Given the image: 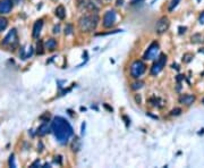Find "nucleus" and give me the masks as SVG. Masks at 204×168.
<instances>
[{"label":"nucleus","instance_id":"obj_35","mask_svg":"<svg viewBox=\"0 0 204 168\" xmlns=\"http://www.w3.org/2000/svg\"><path fill=\"white\" fill-rule=\"evenodd\" d=\"M203 75H204V73H203Z\"/></svg>","mask_w":204,"mask_h":168},{"label":"nucleus","instance_id":"obj_8","mask_svg":"<svg viewBox=\"0 0 204 168\" xmlns=\"http://www.w3.org/2000/svg\"><path fill=\"white\" fill-rule=\"evenodd\" d=\"M117 19V14L115 10H108L103 16V26L105 29H111Z\"/></svg>","mask_w":204,"mask_h":168},{"label":"nucleus","instance_id":"obj_21","mask_svg":"<svg viewBox=\"0 0 204 168\" xmlns=\"http://www.w3.org/2000/svg\"><path fill=\"white\" fill-rule=\"evenodd\" d=\"M73 32H74V27H73V25L67 24L66 27H65V34L66 35H70V34H73Z\"/></svg>","mask_w":204,"mask_h":168},{"label":"nucleus","instance_id":"obj_18","mask_svg":"<svg viewBox=\"0 0 204 168\" xmlns=\"http://www.w3.org/2000/svg\"><path fill=\"white\" fill-rule=\"evenodd\" d=\"M7 26H8V19L5 17H0V33L6 30Z\"/></svg>","mask_w":204,"mask_h":168},{"label":"nucleus","instance_id":"obj_25","mask_svg":"<svg viewBox=\"0 0 204 168\" xmlns=\"http://www.w3.org/2000/svg\"><path fill=\"white\" fill-rule=\"evenodd\" d=\"M9 166L10 167H16V164H15V157H14V155H12L10 157H9Z\"/></svg>","mask_w":204,"mask_h":168},{"label":"nucleus","instance_id":"obj_1","mask_svg":"<svg viewBox=\"0 0 204 168\" xmlns=\"http://www.w3.org/2000/svg\"><path fill=\"white\" fill-rule=\"evenodd\" d=\"M51 132L53 133L57 141L61 144H66L69 141V139L73 136L74 131L69 124V122L65 119L64 117L57 116L51 122Z\"/></svg>","mask_w":204,"mask_h":168},{"label":"nucleus","instance_id":"obj_16","mask_svg":"<svg viewBox=\"0 0 204 168\" xmlns=\"http://www.w3.org/2000/svg\"><path fill=\"white\" fill-rule=\"evenodd\" d=\"M36 53L38 55H43L44 53V43L41 40H39L36 43Z\"/></svg>","mask_w":204,"mask_h":168},{"label":"nucleus","instance_id":"obj_13","mask_svg":"<svg viewBox=\"0 0 204 168\" xmlns=\"http://www.w3.org/2000/svg\"><path fill=\"white\" fill-rule=\"evenodd\" d=\"M55 15H56L57 17L59 18V19H65L66 17V9L64 6H58L55 10Z\"/></svg>","mask_w":204,"mask_h":168},{"label":"nucleus","instance_id":"obj_27","mask_svg":"<svg viewBox=\"0 0 204 168\" xmlns=\"http://www.w3.org/2000/svg\"><path fill=\"white\" fill-rule=\"evenodd\" d=\"M59 32H60V26L56 25L55 27H53V33H55V34H58Z\"/></svg>","mask_w":204,"mask_h":168},{"label":"nucleus","instance_id":"obj_20","mask_svg":"<svg viewBox=\"0 0 204 168\" xmlns=\"http://www.w3.org/2000/svg\"><path fill=\"white\" fill-rule=\"evenodd\" d=\"M179 2H180V0H171L169 4V7H168V10H169V12H172V10L178 6Z\"/></svg>","mask_w":204,"mask_h":168},{"label":"nucleus","instance_id":"obj_14","mask_svg":"<svg viewBox=\"0 0 204 168\" xmlns=\"http://www.w3.org/2000/svg\"><path fill=\"white\" fill-rule=\"evenodd\" d=\"M57 48V41L55 39H48L44 42V49H48L50 51L55 50Z\"/></svg>","mask_w":204,"mask_h":168},{"label":"nucleus","instance_id":"obj_11","mask_svg":"<svg viewBox=\"0 0 204 168\" xmlns=\"http://www.w3.org/2000/svg\"><path fill=\"white\" fill-rule=\"evenodd\" d=\"M194 101H195V97L192 94H182L179 98V102L185 106H191L194 104Z\"/></svg>","mask_w":204,"mask_h":168},{"label":"nucleus","instance_id":"obj_23","mask_svg":"<svg viewBox=\"0 0 204 168\" xmlns=\"http://www.w3.org/2000/svg\"><path fill=\"white\" fill-rule=\"evenodd\" d=\"M180 114H182V109H180V108H175V109H172V110L170 111V115H171V116H178Z\"/></svg>","mask_w":204,"mask_h":168},{"label":"nucleus","instance_id":"obj_5","mask_svg":"<svg viewBox=\"0 0 204 168\" xmlns=\"http://www.w3.org/2000/svg\"><path fill=\"white\" fill-rule=\"evenodd\" d=\"M166 63H167V56L165 53H161L159 58L156 59V61H154V64L151 67V75L156 76L163 69V67L166 66Z\"/></svg>","mask_w":204,"mask_h":168},{"label":"nucleus","instance_id":"obj_7","mask_svg":"<svg viewBox=\"0 0 204 168\" xmlns=\"http://www.w3.org/2000/svg\"><path fill=\"white\" fill-rule=\"evenodd\" d=\"M169 26H170V22L169 18L167 16H162V17L156 22V32L158 34H163L165 32L169 30Z\"/></svg>","mask_w":204,"mask_h":168},{"label":"nucleus","instance_id":"obj_31","mask_svg":"<svg viewBox=\"0 0 204 168\" xmlns=\"http://www.w3.org/2000/svg\"><path fill=\"white\" fill-rule=\"evenodd\" d=\"M136 101H137L139 104H141V98H139V97H137V95H136Z\"/></svg>","mask_w":204,"mask_h":168},{"label":"nucleus","instance_id":"obj_17","mask_svg":"<svg viewBox=\"0 0 204 168\" xmlns=\"http://www.w3.org/2000/svg\"><path fill=\"white\" fill-rule=\"evenodd\" d=\"M72 149L73 151H76L77 152L79 149H81V140L78 138H75L74 141H73V144H72Z\"/></svg>","mask_w":204,"mask_h":168},{"label":"nucleus","instance_id":"obj_29","mask_svg":"<svg viewBox=\"0 0 204 168\" xmlns=\"http://www.w3.org/2000/svg\"><path fill=\"white\" fill-rule=\"evenodd\" d=\"M36 166H40V160H36V161H34L33 164L31 165V167L32 168H35Z\"/></svg>","mask_w":204,"mask_h":168},{"label":"nucleus","instance_id":"obj_12","mask_svg":"<svg viewBox=\"0 0 204 168\" xmlns=\"http://www.w3.org/2000/svg\"><path fill=\"white\" fill-rule=\"evenodd\" d=\"M51 131V127L48 125V124H42L41 126H39V129L36 131V134L39 135V136H44V135H47Z\"/></svg>","mask_w":204,"mask_h":168},{"label":"nucleus","instance_id":"obj_10","mask_svg":"<svg viewBox=\"0 0 204 168\" xmlns=\"http://www.w3.org/2000/svg\"><path fill=\"white\" fill-rule=\"evenodd\" d=\"M42 27H43V21L42 19H39L34 23V26H33V32H32V35L34 39H39L40 34H41V31H42Z\"/></svg>","mask_w":204,"mask_h":168},{"label":"nucleus","instance_id":"obj_3","mask_svg":"<svg viewBox=\"0 0 204 168\" xmlns=\"http://www.w3.org/2000/svg\"><path fill=\"white\" fill-rule=\"evenodd\" d=\"M146 70V66L142 60H135L130 65V75L134 78H139Z\"/></svg>","mask_w":204,"mask_h":168},{"label":"nucleus","instance_id":"obj_9","mask_svg":"<svg viewBox=\"0 0 204 168\" xmlns=\"http://www.w3.org/2000/svg\"><path fill=\"white\" fill-rule=\"evenodd\" d=\"M13 0H0V15L10 13V10L13 9Z\"/></svg>","mask_w":204,"mask_h":168},{"label":"nucleus","instance_id":"obj_32","mask_svg":"<svg viewBox=\"0 0 204 168\" xmlns=\"http://www.w3.org/2000/svg\"><path fill=\"white\" fill-rule=\"evenodd\" d=\"M199 52H201V53H204V48H201L200 50H199Z\"/></svg>","mask_w":204,"mask_h":168},{"label":"nucleus","instance_id":"obj_22","mask_svg":"<svg viewBox=\"0 0 204 168\" xmlns=\"http://www.w3.org/2000/svg\"><path fill=\"white\" fill-rule=\"evenodd\" d=\"M193 58H194L193 53H185V55L182 56V60H184V63H189Z\"/></svg>","mask_w":204,"mask_h":168},{"label":"nucleus","instance_id":"obj_4","mask_svg":"<svg viewBox=\"0 0 204 168\" xmlns=\"http://www.w3.org/2000/svg\"><path fill=\"white\" fill-rule=\"evenodd\" d=\"M18 43V38H17V31L13 29L8 32V34L5 36V39L2 40V46L5 47H9L10 50H14V48L17 46Z\"/></svg>","mask_w":204,"mask_h":168},{"label":"nucleus","instance_id":"obj_33","mask_svg":"<svg viewBox=\"0 0 204 168\" xmlns=\"http://www.w3.org/2000/svg\"><path fill=\"white\" fill-rule=\"evenodd\" d=\"M202 104L204 105V98H203V99H202Z\"/></svg>","mask_w":204,"mask_h":168},{"label":"nucleus","instance_id":"obj_15","mask_svg":"<svg viewBox=\"0 0 204 168\" xmlns=\"http://www.w3.org/2000/svg\"><path fill=\"white\" fill-rule=\"evenodd\" d=\"M191 41H192V43H194V44L203 43L204 42V35H202L201 33H196V34L192 35Z\"/></svg>","mask_w":204,"mask_h":168},{"label":"nucleus","instance_id":"obj_6","mask_svg":"<svg viewBox=\"0 0 204 168\" xmlns=\"http://www.w3.org/2000/svg\"><path fill=\"white\" fill-rule=\"evenodd\" d=\"M159 51H160L159 44H158L156 42H153L150 44V47L148 48V50L145 51L143 58L145 59V60H153V59H156V57H158Z\"/></svg>","mask_w":204,"mask_h":168},{"label":"nucleus","instance_id":"obj_26","mask_svg":"<svg viewBox=\"0 0 204 168\" xmlns=\"http://www.w3.org/2000/svg\"><path fill=\"white\" fill-rule=\"evenodd\" d=\"M178 30H179V32H178L179 34H182V33H185V32H186L187 29H186V27H185V26H179Z\"/></svg>","mask_w":204,"mask_h":168},{"label":"nucleus","instance_id":"obj_24","mask_svg":"<svg viewBox=\"0 0 204 168\" xmlns=\"http://www.w3.org/2000/svg\"><path fill=\"white\" fill-rule=\"evenodd\" d=\"M150 102H152V106H154V107H161L160 105V99H158V98H152V99L150 100Z\"/></svg>","mask_w":204,"mask_h":168},{"label":"nucleus","instance_id":"obj_2","mask_svg":"<svg viewBox=\"0 0 204 168\" xmlns=\"http://www.w3.org/2000/svg\"><path fill=\"white\" fill-rule=\"evenodd\" d=\"M99 23V16L96 13H91L89 15H84L78 21V29L82 32H92L96 29Z\"/></svg>","mask_w":204,"mask_h":168},{"label":"nucleus","instance_id":"obj_34","mask_svg":"<svg viewBox=\"0 0 204 168\" xmlns=\"http://www.w3.org/2000/svg\"><path fill=\"white\" fill-rule=\"evenodd\" d=\"M200 1H201V0H197V2H200Z\"/></svg>","mask_w":204,"mask_h":168},{"label":"nucleus","instance_id":"obj_19","mask_svg":"<svg viewBox=\"0 0 204 168\" xmlns=\"http://www.w3.org/2000/svg\"><path fill=\"white\" fill-rule=\"evenodd\" d=\"M143 85H144L143 81H137V82H134L133 84H132V90L137 91V90H139V89H142Z\"/></svg>","mask_w":204,"mask_h":168},{"label":"nucleus","instance_id":"obj_28","mask_svg":"<svg viewBox=\"0 0 204 168\" xmlns=\"http://www.w3.org/2000/svg\"><path fill=\"white\" fill-rule=\"evenodd\" d=\"M199 22H200V24H204V12L201 13L200 17H199Z\"/></svg>","mask_w":204,"mask_h":168},{"label":"nucleus","instance_id":"obj_30","mask_svg":"<svg viewBox=\"0 0 204 168\" xmlns=\"http://www.w3.org/2000/svg\"><path fill=\"white\" fill-rule=\"evenodd\" d=\"M141 1H143V0H132V2H130V4H132V5H136V4H139Z\"/></svg>","mask_w":204,"mask_h":168}]
</instances>
